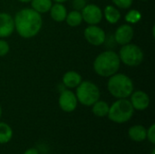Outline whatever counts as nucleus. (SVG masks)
Instances as JSON below:
<instances>
[{"label":"nucleus","instance_id":"20","mask_svg":"<svg viewBox=\"0 0 155 154\" xmlns=\"http://www.w3.org/2000/svg\"><path fill=\"white\" fill-rule=\"evenodd\" d=\"M64 21H66L67 25L69 26H72V27H76V26L80 25L83 22L81 11L73 10V11L67 13Z\"/></svg>","mask_w":155,"mask_h":154},{"label":"nucleus","instance_id":"23","mask_svg":"<svg viewBox=\"0 0 155 154\" xmlns=\"http://www.w3.org/2000/svg\"><path fill=\"white\" fill-rule=\"evenodd\" d=\"M146 140L149 141L153 145L155 144V124H151L148 129L146 128Z\"/></svg>","mask_w":155,"mask_h":154},{"label":"nucleus","instance_id":"4","mask_svg":"<svg viewBox=\"0 0 155 154\" xmlns=\"http://www.w3.org/2000/svg\"><path fill=\"white\" fill-rule=\"evenodd\" d=\"M134 114V109L130 101L125 99H117L112 105H110L108 119L118 124H123L129 122Z\"/></svg>","mask_w":155,"mask_h":154},{"label":"nucleus","instance_id":"12","mask_svg":"<svg viewBox=\"0 0 155 154\" xmlns=\"http://www.w3.org/2000/svg\"><path fill=\"white\" fill-rule=\"evenodd\" d=\"M15 31L14 17L8 13H0V38L9 37Z\"/></svg>","mask_w":155,"mask_h":154},{"label":"nucleus","instance_id":"7","mask_svg":"<svg viewBox=\"0 0 155 154\" xmlns=\"http://www.w3.org/2000/svg\"><path fill=\"white\" fill-rule=\"evenodd\" d=\"M84 35L86 41L94 46H99L104 44L106 39L104 30L98 26V25H88L84 31Z\"/></svg>","mask_w":155,"mask_h":154},{"label":"nucleus","instance_id":"3","mask_svg":"<svg viewBox=\"0 0 155 154\" xmlns=\"http://www.w3.org/2000/svg\"><path fill=\"white\" fill-rule=\"evenodd\" d=\"M107 89L111 95L116 99H125L130 97L134 92V85L132 79L124 74H114L108 77Z\"/></svg>","mask_w":155,"mask_h":154},{"label":"nucleus","instance_id":"2","mask_svg":"<svg viewBox=\"0 0 155 154\" xmlns=\"http://www.w3.org/2000/svg\"><path fill=\"white\" fill-rule=\"evenodd\" d=\"M93 66L97 75L101 77H110L118 73L121 61L116 52L107 50L95 57Z\"/></svg>","mask_w":155,"mask_h":154},{"label":"nucleus","instance_id":"31","mask_svg":"<svg viewBox=\"0 0 155 154\" xmlns=\"http://www.w3.org/2000/svg\"><path fill=\"white\" fill-rule=\"evenodd\" d=\"M141 1H147V0H141Z\"/></svg>","mask_w":155,"mask_h":154},{"label":"nucleus","instance_id":"27","mask_svg":"<svg viewBox=\"0 0 155 154\" xmlns=\"http://www.w3.org/2000/svg\"><path fill=\"white\" fill-rule=\"evenodd\" d=\"M52 1L54 2V3H61V4H63V3L66 2L67 0H52Z\"/></svg>","mask_w":155,"mask_h":154},{"label":"nucleus","instance_id":"24","mask_svg":"<svg viewBox=\"0 0 155 154\" xmlns=\"http://www.w3.org/2000/svg\"><path fill=\"white\" fill-rule=\"evenodd\" d=\"M10 51V46L9 44L4 39L0 38V57L6 55Z\"/></svg>","mask_w":155,"mask_h":154},{"label":"nucleus","instance_id":"13","mask_svg":"<svg viewBox=\"0 0 155 154\" xmlns=\"http://www.w3.org/2000/svg\"><path fill=\"white\" fill-rule=\"evenodd\" d=\"M83 81L81 74L75 71H68L63 75V84L65 88L73 89L76 88Z\"/></svg>","mask_w":155,"mask_h":154},{"label":"nucleus","instance_id":"8","mask_svg":"<svg viewBox=\"0 0 155 154\" xmlns=\"http://www.w3.org/2000/svg\"><path fill=\"white\" fill-rule=\"evenodd\" d=\"M81 14L83 21H84L88 25H98L104 17L103 10L100 6L94 4H87L81 10Z\"/></svg>","mask_w":155,"mask_h":154},{"label":"nucleus","instance_id":"18","mask_svg":"<svg viewBox=\"0 0 155 154\" xmlns=\"http://www.w3.org/2000/svg\"><path fill=\"white\" fill-rule=\"evenodd\" d=\"M14 135L12 127L5 123L0 122V144H7L11 142Z\"/></svg>","mask_w":155,"mask_h":154},{"label":"nucleus","instance_id":"14","mask_svg":"<svg viewBox=\"0 0 155 154\" xmlns=\"http://www.w3.org/2000/svg\"><path fill=\"white\" fill-rule=\"evenodd\" d=\"M129 138L134 143H143L146 140V128L141 124H135L128 130Z\"/></svg>","mask_w":155,"mask_h":154},{"label":"nucleus","instance_id":"30","mask_svg":"<svg viewBox=\"0 0 155 154\" xmlns=\"http://www.w3.org/2000/svg\"><path fill=\"white\" fill-rule=\"evenodd\" d=\"M151 154H155V149L153 148V150H152V152H151Z\"/></svg>","mask_w":155,"mask_h":154},{"label":"nucleus","instance_id":"29","mask_svg":"<svg viewBox=\"0 0 155 154\" xmlns=\"http://www.w3.org/2000/svg\"><path fill=\"white\" fill-rule=\"evenodd\" d=\"M2 113H3V110H2V107H1V105H0V119H1V117H2Z\"/></svg>","mask_w":155,"mask_h":154},{"label":"nucleus","instance_id":"26","mask_svg":"<svg viewBox=\"0 0 155 154\" xmlns=\"http://www.w3.org/2000/svg\"><path fill=\"white\" fill-rule=\"evenodd\" d=\"M23 154H40L39 153V151L36 149V148H34V147H32V148H28V149H26Z\"/></svg>","mask_w":155,"mask_h":154},{"label":"nucleus","instance_id":"16","mask_svg":"<svg viewBox=\"0 0 155 154\" xmlns=\"http://www.w3.org/2000/svg\"><path fill=\"white\" fill-rule=\"evenodd\" d=\"M103 15L104 16L105 20L112 25H114L119 22L121 19V12L115 5H108L104 7L103 11Z\"/></svg>","mask_w":155,"mask_h":154},{"label":"nucleus","instance_id":"25","mask_svg":"<svg viewBox=\"0 0 155 154\" xmlns=\"http://www.w3.org/2000/svg\"><path fill=\"white\" fill-rule=\"evenodd\" d=\"M86 5H87V0H73L72 1V6L74 10L81 11Z\"/></svg>","mask_w":155,"mask_h":154},{"label":"nucleus","instance_id":"9","mask_svg":"<svg viewBox=\"0 0 155 154\" xmlns=\"http://www.w3.org/2000/svg\"><path fill=\"white\" fill-rule=\"evenodd\" d=\"M58 105L64 113H73L75 111L78 105L75 93L69 89L63 90L58 97Z\"/></svg>","mask_w":155,"mask_h":154},{"label":"nucleus","instance_id":"28","mask_svg":"<svg viewBox=\"0 0 155 154\" xmlns=\"http://www.w3.org/2000/svg\"><path fill=\"white\" fill-rule=\"evenodd\" d=\"M18 1H20V2H22V3H28V2H30L31 0H18Z\"/></svg>","mask_w":155,"mask_h":154},{"label":"nucleus","instance_id":"15","mask_svg":"<svg viewBox=\"0 0 155 154\" xmlns=\"http://www.w3.org/2000/svg\"><path fill=\"white\" fill-rule=\"evenodd\" d=\"M50 16L51 18L55 22H63L65 20L66 15H67V9L66 7L61 4V3H54L51 6L50 10Z\"/></svg>","mask_w":155,"mask_h":154},{"label":"nucleus","instance_id":"10","mask_svg":"<svg viewBox=\"0 0 155 154\" xmlns=\"http://www.w3.org/2000/svg\"><path fill=\"white\" fill-rule=\"evenodd\" d=\"M134 35V31L130 24H124L117 27L114 34V39L116 44L124 45L132 42Z\"/></svg>","mask_w":155,"mask_h":154},{"label":"nucleus","instance_id":"19","mask_svg":"<svg viewBox=\"0 0 155 154\" xmlns=\"http://www.w3.org/2000/svg\"><path fill=\"white\" fill-rule=\"evenodd\" d=\"M31 8L39 14H45L49 12L53 5L52 0H31Z\"/></svg>","mask_w":155,"mask_h":154},{"label":"nucleus","instance_id":"22","mask_svg":"<svg viewBox=\"0 0 155 154\" xmlns=\"http://www.w3.org/2000/svg\"><path fill=\"white\" fill-rule=\"evenodd\" d=\"M112 1L117 8H121V9L130 8L134 2V0H112Z\"/></svg>","mask_w":155,"mask_h":154},{"label":"nucleus","instance_id":"5","mask_svg":"<svg viewBox=\"0 0 155 154\" xmlns=\"http://www.w3.org/2000/svg\"><path fill=\"white\" fill-rule=\"evenodd\" d=\"M75 95L78 103L84 106L90 107L100 99V89L94 83L91 81H82L76 87Z\"/></svg>","mask_w":155,"mask_h":154},{"label":"nucleus","instance_id":"11","mask_svg":"<svg viewBox=\"0 0 155 154\" xmlns=\"http://www.w3.org/2000/svg\"><path fill=\"white\" fill-rule=\"evenodd\" d=\"M130 103L134 111H144L150 106L151 99L143 91H134L130 95Z\"/></svg>","mask_w":155,"mask_h":154},{"label":"nucleus","instance_id":"17","mask_svg":"<svg viewBox=\"0 0 155 154\" xmlns=\"http://www.w3.org/2000/svg\"><path fill=\"white\" fill-rule=\"evenodd\" d=\"M109 108L110 105L108 104L107 102L98 100L92 105V113L94 116L99 117V118H104L107 117L108 113H109Z\"/></svg>","mask_w":155,"mask_h":154},{"label":"nucleus","instance_id":"1","mask_svg":"<svg viewBox=\"0 0 155 154\" xmlns=\"http://www.w3.org/2000/svg\"><path fill=\"white\" fill-rule=\"evenodd\" d=\"M15 30L25 39L35 37L39 34L43 26L41 14L32 8H23L19 10L14 17Z\"/></svg>","mask_w":155,"mask_h":154},{"label":"nucleus","instance_id":"6","mask_svg":"<svg viewBox=\"0 0 155 154\" xmlns=\"http://www.w3.org/2000/svg\"><path fill=\"white\" fill-rule=\"evenodd\" d=\"M118 55L121 63L130 67H136L140 65L144 59L143 49L139 45L132 43L122 45Z\"/></svg>","mask_w":155,"mask_h":154},{"label":"nucleus","instance_id":"21","mask_svg":"<svg viewBox=\"0 0 155 154\" xmlns=\"http://www.w3.org/2000/svg\"><path fill=\"white\" fill-rule=\"evenodd\" d=\"M124 19L127 24H136L142 19V14L136 9H132L125 15Z\"/></svg>","mask_w":155,"mask_h":154}]
</instances>
